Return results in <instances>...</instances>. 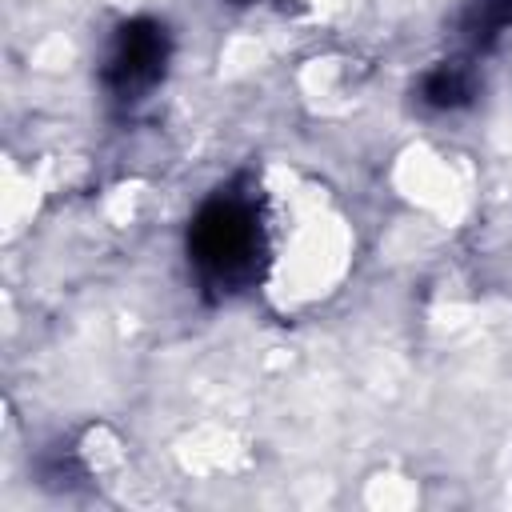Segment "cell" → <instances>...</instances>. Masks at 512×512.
I'll return each mask as SVG.
<instances>
[{
	"label": "cell",
	"instance_id": "3",
	"mask_svg": "<svg viewBox=\"0 0 512 512\" xmlns=\"http://www.w3.org/2000/svg\"><path fill=\"white\" fill-rule=\"evenodd\" d=\"M476 92H480V76H476L472 56L436 60L416 84V100L432 112H460L476 100Z\"/></svg>",
	"mask_w": 512,
	"mask_h": 512
},
{
	"label": "cell",
	"instance_id": "5",
	"mask_svg": "<svg viewBox=\"0 0 512 512\" xmlns=\"http://www.w3.org/2000/svg\"><path fill=\"white\" fill-rule=\"evenodd\" d=\"M248 4H284L288 8V4H312V0H248Z\"/></svg>",
	"mask_w": 512,
	"mask_h": 512
},
{
	"label": "cell",
	"instance_id": "2",
	"mask_svg": "<svg viewBox=\"0 0 512 512\" xmlns=\"http://www.w3.org/2000/svg\"><path fill=\"white\" fill-rule=\"evenodd\" d=\"M168 60H172L168 28L152 16H132L108 40V52L100 64V84L112 100L136 104L164 80Z\"/></svg>",
	"mask_w": 512,
	"mask_h": 512
},
{
	"label": "cell",
	"instance_id": "1",
	"mask_svg": "<svg viewBox=\"0 0 512 512\" xmlns=\"http://www.w3.org/2000/svg\"><path fill=\"white\" fill-rule=\"evenodd\" d=\"M188 260L212 296H236L264 276L268 220L252 184L232 180L196 208L188 224Z\"/></svg>",
	"mask_w": 512,
	"mask_h": 512
},
{
	"label": "cell",
	"instance_id": "4",
	"mask_svg": "<svg viewBox=\"0 0 512 512\" xmlns=\"http://www.w3.org/2000/svg\"><path fill=\"white\" fill-rule=\"evenodd\" d=\"M456 32L468 52H488L512 32V0H464Z\"/></svg>",
	"mask_w": 512,
	"mask_h": 512
}]
</instances>
